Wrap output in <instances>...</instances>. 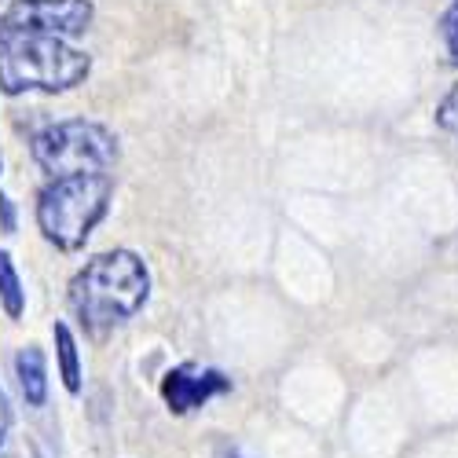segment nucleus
<instances>
[{"instance_id":"obj_1","label":"nucleus","mask_w":458,"mask_h":458,"mask_svg":"<svg viewBox=\"0 0 458 458\" xmlns=\"http://www.w3.org/2000/svg\"><path fill=\"white\" fill-rule=\"evenodd\" d=\"M150 297V272L140 253L106 250L85 260V268L70 279V312L78 323L103 337L106 330L129 323Z\"/></svg>"},{"instance_id":"obj_2","label":"nucleus","mask_w":458,"mask_h":458,"mask_svg":"<svg viewBox=\"0 0 458 458\" xmlns=\"http://www.w3.org/2000/svg\"><path fill=\"white\" fill-rule=\"evenodd\" d=\"M92 73V55L59 37H37L0 26V92H70Z\"/></svg>"},{"instance_id":"obj_3","label":"nucleus","mask_w":458,"mask_h":458,"mask_svg":"<svg viewBox=\"0 0 458 458\" xmlns=\"http://www.w3.org/2000/svg\"><path fill=\"white\" fill-rule=\"evenodd\" d=\"M114 199V180L110 173L99 176H63L48 180L37 191V227L41 235L63 250V253H78L92 239V232L103 224L106 209Z\"/></svg>"},{"instance_id":"obj_4","label":"nucleus","mask_w":458,"mask_h":458,"mask_svg":"<svg viewBox=\"0 0 458 458\" xmlns=\"http://www.w3.org/2000/svg\"><path fill=\"white\" fill-rule=\"evenodd\" d=\"M30 155L37 169L48 173V180L63 176H99L118 162L122 147L106 125L85 122V118H70L41 129L30 140Z\"/></svg>"},{"instance_id":"obj_5","label":"nucleus","mask_w":458,"mask_h":458,"mask_svg":"<svg viewBox=\"0 0 458 458\" xmlns=\"http://www.w3.org/2000/svg\"><path fill=\"white\" fill-rule=\"evenodd\" d=\"M92 15H96L92 0H15V4L0 15V26L73 41V37L89 33Z\"/></svg>"},{"instance_id":"obj_6","label":"nucleus","mask_w":458,"mask_h":458,"mask_svg":"<svg viewBox=\"0 0 458 458\" xmlns=\"http://www.w3.org/2000/svg\"><path fill=\"white\" fill-rule=\"evenodd\" d=\"M227 389H232V377L213 367H199V363H180L162 377V400L173 414L199 411L213 396H224Z\"/></svg>"},{"instance_id":"obj_7","label":"nucleus","mask_w":458,"mask_h":458,"mask_svg":"<svg viewBox=\"0 0 458 458\" xmlns=\"http://www.w3.org/2000/svg\"><path fill=\"white\" fill-rule=\"evenodd\" d=\"M15 377H19V389L26 396L30 407H45L48 400V360L37 345L19 349L15 356Z\"/></svg>"},{"instance_id":"obj_8","label":"nucleus","mask_w":458,"mask_h":458,"mask_svg":"<svg viewBox=\"0 0 458 458\" xmlns=\"http://www.w3.org/2000/svg\"><path fill=\"white\" fill-rule=\"evenodd\" d=\"M52 337H55V360H59V377H63V389L70 396L81 393V352H78V337L66 323H55L52 327Z\"/></svg>"},{"instance_id":"obj_9","label":"nucleus","mask_w":458,"mask_h":458,"mask_svg":"<svg viewBox=\"0 0 458 458\" xmlns=\"http://www.w3.org/2000/svg\"><path fill=\"white\" fill-rule=\"evenodd\" d=\"M0 304L12 319H19L26 312V290H22V276L15 268V260L8 250H0Z\"/></svg>"},{"instance_id":"obj_10","label":"nucleus","mask_w":458,"mask_h":458,"mask_svg":"<svg viewBox=\"0 0 458 458\" xmlns=\"http://www.w3.org/2000/svg\"><path fill=\"white\" fill-rule=\"evenodd\" d=\"M440 41H444V52H447L451 66H458V0L440 15Z\"/></svg>"},{"instance_id":"obj_11","label":"nucleus","mask_w":458,"mask_h":458,"mask_svg":"<svg viewBox=\"0 0 458 458\" xmlns=\"http://www.w3.org/2000/svg\"><path fill=\"white\" fill-rule=\"evenodd\" d=\"M437 125L458 140V85L440 99V106H437Z\"/></svg>"},{"instance_id":"obj_12","label":"nucleus","mask_w":458,"mask_h":458,"mask_svg":"<svg viewBox=\"0 0 458 458\" xmlns=\"http://www.w3.org/2000/svg\"><path fill=\"white\" fill-rule=\"evenodd\" d=\"M15 227H19V220H15V202L0 191V232L4 235H15Z\"/></svg>"},{"instance_id":"obj_13","label":"nucleus","mask_w":458,"mask_h":458,"mask_svg":"<svg viewBox=\"0 0 458 458\" xmlns=\"http://www.w3.org/2000/svg\"><path fill=\"white\" fill-rule=\"evenodd\" d=\"M8 426H12V407H8V396L0 393V444L8 437Z\"/></svg>"},{"instance_id":"obj_14","label":"nucleus","mask_w":458,"mask_h":458,"mask_svg":"<svg viewBox=\"0 0 458 458\" xmlns=\"http://www.w3.org/2000/svg\"><path fill=\"white\" fill-rule=\"evenodd\" d=\"M227 458H239V454H227Z\"/></svg>"}]
</instances>
